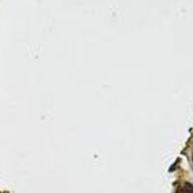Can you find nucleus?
Returning <instances> with one entry per match:
<instances>
[{
	"mask_svg": "<svg viewBox=\"0 0 193 193\" xmlns=\"http://www.w3.org/2000/svg\"><path fill=\"white\" fill-rule=\"evenodd\" d=\"M192 170H193V163H192Z\"/></svg>",
	"mask_w": 193,
	"mask_h": 193,
	"instance_id": "obj_2",
	"label": "nucleus"
},
{
	"mask_svg": "<svg viewBox=\"0 0 193 193\" xmlns=\"http://www.w3.org/2000/svg\"><path fill=\"white\" fill-rule=\"evenodd\" d=\"M177 193H193V186L189 183H183V186L178 189Z\"/></svg>",
	"mask_w": 193,
	"mask_h": 193,
	"instance_id": "obj_1",
	"label": "nucleus"
}]
</instances>
